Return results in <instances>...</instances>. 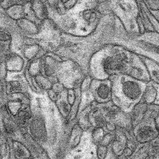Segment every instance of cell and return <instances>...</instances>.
I'll use <instances>...</instances> for the list:
<instances>
[{"label":"cell","mask_w":159,"mask_h":159,"mask_svg":"<svg viewBox=\"0 0 159 159\" xmlns=\"http://www.w3.org/2000/svg\"><path fill=\"white\" fill-rule=\"evenodd\" d=\"M153 134V129L151 128L146 127L140 130L139 132V136L143 139H146L152 136Z\"/></svg>","instance_id":"obj_1"}]
</instances>
